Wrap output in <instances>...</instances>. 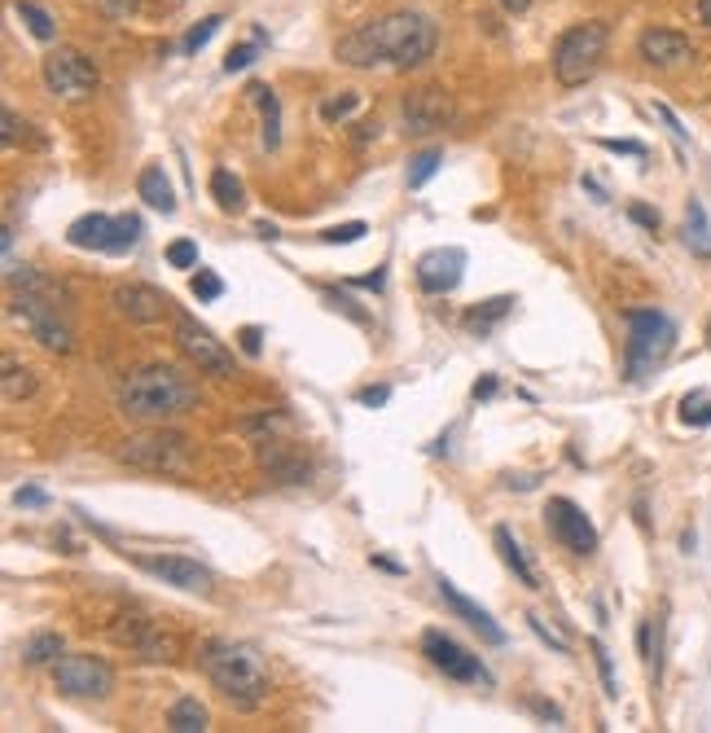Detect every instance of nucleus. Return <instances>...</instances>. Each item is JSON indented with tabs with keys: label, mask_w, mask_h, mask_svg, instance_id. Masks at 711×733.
Listing matches in <instances>:
<instances>
[{
	"label": "nucleus",
	"mask_w": 711,
	"mask_h": 733,
	"mask_svg": "<svg viewBox=\"0 0 711 733\" xmlns=\"http://www.w3.org/2000/svg\"><path fill=\"white\" fill-rule=\"evenodd\" d=\"M435 53V22L417 9H400V13H382L364 26L348 31L335 44V57L356 70H373V66H422Z\"/></svg>",
	"instance_id": "obj_1"
},
{
	"label": "nucleus",
	"mask_w": 711,
	"mask_h": 733,
	"mask_svg": "<svg viewBox=\"0 0 711 733\" xmlns=\"http://www.w3.org/2000/svg\"><path fill=\"white\" fill-rule=\"evenodd\" d=\"M198 668L207 672V681L238 708V712H260L269 703V668H264V655L247 642H233V637H211L203 642L198 650Z\"/></svg>",
	"instance_id": "obj_2"
},
{
	"label": "nucleus",
	"mask_w": 711,
	"mask_h": 733,
	"mask_svg": "<svg viewBox=\"0 0 711 733\" xmlns=\"http://www.w3.org/2000/svg\"><path fill=\"white\" fill-rule=\"evenodd\" d=\"M198 382L189 373H181L176 365H141L132 369L119 386V408L132 422L145 426H163L172 417H185L198 408Z\"/></svg>",
	"instance_id": "obj_3"
},
{
	"label": "nucleus",
	"mask_w": 711,
	"mask_h": 733,
	"mask_svg": "<svg viewBox=\"0 0 711 733\" xmlns=\"http://www.w3.org/2000/svg\"><path fill=\"white\" fill-rule=\"evenodd\" d=\"M628 343H624V378L628 382H646L655 369L664 365L677 348V326L672 317L655 313V308H628Z\"/></svg>",
	"instance_id": "obj_4"
},
{
	"label": "nucleus",
	"mask_w": 711,
	"mask_h": 733,
	"mask_svg": "<svg viewBox=\"0 0 711 733\" xmlns=\"http://www.w3.org/2000/svg\"><path fill=\"white\" fill-rule=\"evenodd\" d=\"M606 44H611V26L589 18V22H576L558 35L554 44V79L562 88H580L598 75L602 57H606Z\"/></svg>",
	"instance_id": "obj_5"
},
{
	"label": "nucleus",
	"mask_w": 711,
	"mask_h": 733,
	"mask_svg": "<svg viewBox=\"0 0 711 733\" xmlns=\"http://www.w3.org/2000/svg\"><path fill=\"white\" fill-rule=\"evenodd\" d=\"M9 282L22 286V291L13 295V313H18L22 326L40 339V348H48V352H70V348H75V335H70L66 317L57 313V304H53V295H48V282H40V277L26 273V269H22V277L9 273Z\"/></svg>",
	"instance_id": "obj_6"
},
{
	"label": "nucleus",
	"mask_w": 711,
	"mask_h": 733,
	"mask_svg": "<svg viewBox=\"0 0 711 733\" xmlns=\"http://www.w3.org/2000/svg\"><path fill=\"white\" fill-rule=\"evenodd\" d=\"M119 461L132 466V470H145V474H189L194 452H189V439L181 430L154 426V430H141V435L123 439Z\"/></svg>",
	"instance_id": "obj_7"
},
{
	"label": "nucleus",
	"mask_w": 711,
	"mask_h": 733,
	"mask_svg": "<svg viewBox=\"0 0 711 733\" xmlns=\"http://www.w3.org/2000/svg\"><path fill=\"white\" fill-rule=\"evenodd\" d=\"M145 225L141 216H106V211H92V216H79L70 229H66V242L75 251H101V255H128L136 242H141Z\"/></svg>",
	"instance_id": "obj_8"
},
{
	"label": "nucleus",
	"mask_w": 711,
	"mask_h": 733,
	"mask_svg": "<svg viewBox=\"0 0 711 733\" xmlns=\"http://www.w3.org/2000/svg\"><path fill=\"white\" fill-rule=\"evenodd\" d=\"M53 686H57V694H66V699H79V703H101V699H110V690H114V668L106 664V659H97V655H62L57 664H53Z\"/></svg>",
	"instance_id": "obj_9"
},
{
	"label": "nucleus",
	"mask_w": 711,
	"mask_h": 733,
	"mask_svg": "<svg viewBox=\"0 0 711 733\" xmlns=\"http://www.w3.org/2000/svg\"><path fill=\"white\" fill-rule=\"evenodd\" d=\"M422 655L435 672H444L448 681H461V686H492V672L479 664V655H470L466 646H457L448 633L439 628H426L422 633Z\"/></svg>",
	"instance_id": "obj_10"
},
{
	"label": "nucleus",
	"mask_w": 711,
	"mask_h": 733,
	"mask_svg": "<svg viewBox=\"0 0 711 733\" xmlns=\"http://www.w3.org/2000/svg\"><path fill=\"white\" fill-rule=\"evenodd\" d=\"M545 527H549V536H554L562 549H571L576 558H593V554H598V527H593V518H589L571 496H549V505H545Z\"/></svg>",
	"instance_id": "obj_11"
},
{
	"label": "nucleus",
	"mask_w": 711,
	"mask_h": 733,
	"mask_svg": "<svg viewBox=\"0 0 711 733\" xmlns=\"http://www.w3.org/2000/svg\"><path fill=\"white\" fill-rule=\"evenodd\" d=\"M145 576L181 589V593H194V598H211L216 593V576L198 562V558H185V554H136L132 558Z\"/></svg>",
	"instance_id": "obj_12"
},
{
	"label": "nucleus",
	"mask_w": 711,
	"mask_h": 733,
	"mask_svg": "<svg viewBox=\"0 0 711 733\" xmlns=\"http://www.w3.org/2000/svg\"><path fill=\"white\" fill-rule=\"evenodd\" d=\"M176 348H181V357L198 369V373H211V378H233V373H238L233 352H229L207 326H198L194 317H181V321H176Z\"/></svg>",
	"instance_id": "obj_13"
},
{
	"label": "nucleus",
	"mask_w": 711,
	"mask_h": 733,
	"mask_svg": "<svg viewBox=\"0 0 711 733\" xmlns=\"http://www.w3.org/2000/svg\"><path fill=\"white\" fill-rule=\"evenodd\" d=\"M44 84H48L53 97L75 101V97H88V92L101 84V75H97V66H92L84 53H75V48H53V53L44 57Z\"/></svg>",
	"instance_id": "obj_14"
},
{
	"label": "nucleus",
	"mask_w": 711,
	"mask_h": 733,
	"mask_svg": "<svg viewBox=\"0 0 711 733\" xmlns=\"http://www.w3.org/2000/svg\"><path fill=\"white\" fill-rule=\"evenodd\" d=\"M413 273H417V286L426 295H452L461 286V277H466V251L461 247H435V251H426L417 260Z\"/></svg>",
	"instance_id": "obj_15"
},
{
	"label": "nucleus",
	"mask_w": 711,
	"mask_h": 733,
	"mask_svg": "<svg viewBox=\"0 0 711 733\" xmlns=\"http://www.w3.org/2000/svg\"><path fill=\"white\" fill-rule=\"evenodd\" d=\"M448 123H452V101L444 88H417L404 97V132L426 136V132H439Z\"/></svg>",
	"instance_id": "obj_16"
},
{
	"label": "nucleus",
	"mask_w": 711,
	"mask_h": 733,
	"mask_svg": "<svg viewBox=\"0 0 711 733\" xmlns=\"http://www.w3.org/2000/svg\"><path fill=\"white\" fill-rule=\"evenodd\" d=\"M114 308H119V317H128L132 326H158V321L167 317L172 299H167L163 291H154V286L128 282V286L114 291Z\"/></svg>",
	"instance_id": "obj_17"
},
{
	"label": "nucleus",
	"mask_w": 711,
	"mask_h": 733,
	"mask_svg": "<svg viewBox=\"0 0 711 733\" xmlns=\"http://www.w3.org/2000/svg\"><path fill=\"white\" fill-rule=\"evenodd\" d=\"M435 589H439L444 606H448L457 620H466V624H470V628H474V633H479L488 646H505V628H501V624H496V620H492V615H488L479 602H470V598H466V593H461V589H457L448 576H439V580H435Z\"/></svg>",
	"instance_id": "obj_18"
},
{
	"label": "nucleus",
	"mask_w": 711,
	"mask_h": 733,
	"mask_svg": "<svg viewBox=\"0 0 711 733\" xmlns=\"http://www.w3.org/2000/svg\"><path fill=\"white\" fill-rule=\"evenodd\" d=\"M114 642L128 646L132 655L150 659V664H167L176 655V637H167L163 628H154L150 620H128L123 628H114Z\"/></svg>",
	"instance_id": "obj_19"
},
{
	"label": "nucleus",
	"mask_w": 711,
	"mask_h": 733,
	"mask_svg": "<svg viewBox=\"0 0 711 733\" xmlns=\"http://www.w3.org/2000/svg\"><path fill=\"white\" fill-rule=\"evenodd\" d=\"M637 53H642V62H650V66H681V62L694 57V44H690L681 31L650 26V31H642Z\"/></svg>",
	"instance_id": "obj_20"
},
{
	"label": "nucleus",
	"mask_w": 711,
	"mask_h": 733,
	"mask_svg": "<svg viewBox=\"0 0 711 733\" xmlns=\"http://www.w3.org/2000/svg\"><path fill=\"white\" fill-rule=\"evenodd\" d=\"M260 466H264L273 479H282V483H308V474H313L308 457H304L299 448L282 444V439H264V444H260Z\"/></svg>",
	"instance_id": "obj_21"
},
{
	"label": "nucleus",
	"mask_w": 711,
	"mask_h": 733,
	"mask_svg": "<svg viewBox=\"0 0 711 733\" xmlns=\"http://www.w3.org/2000/svg\"><path fill=\"white\" fill-rule=\"evenodd\" d=\"M514 295H496V299H483V304H474V308H466V317H461V326L474 335V339H488L510 313H514Z\"/></svg>",
	"instance_id": "obj_22"
},
{
	"label": "nucleus",
	"mask_w": 711,
	"mask_h": 733,
	"mask_svg": "<svg viewBox=\"0 0 711 733\" xmlns=\"http://www.w3.org/2000/svg\"><path fill=\"white\" fill-rule=\"evenodd\" d=\"M136 194H141L154 211H163V216H172V211H176V189H172V180H167L163 163H150V167L136 176Z\"/></svg>",
	"instance_id": "obj_23"
},
{
	"label": "nucleus",
	"mask_w": 711,
	"mask_h": 733,
	"mask_svg": "<svg viewBox=\"0 0 711 733\" xmlns=\"http://www.w3.org/2000/svg\"><path fill=\"white\" fill-rule=\"evenodd\" d=\"M492 545L501 549V562H505V567L518 576V584H523V589H540V580H536L532 562L523 558V545L514 540V532H510V527H496V532H492Z\"/></svg>",
	"instance_id": "obj_24"
},
{
	"label": "nucleus",
	"mask_w": 711,
	"mask_h": 733,
	"mask_svg": "<svg viewBox=\"0 0 711 733\" xmlns=\"http://www.w3.org/2000/svg\"><path fill=\"white\" fill-rule=\"evenodd\" d=\"M211 198H216V207H220L225 216H238V211L247 207V189H242V180H238L229 167H216V172H211Z\"/></svg>",
	"instance_id": "obj_25"
},
{
	"label": "nucleus",
	"mask_w": 711,
	"mask_h": 733,
	"mask_svg": "<svg viewBox=\"0 0 711 733\" xmlns=\"http://www.w3.org/2000/svg\"><path fill=\"white\" fill-rule=\"evenodd\" d=\"M251 97H255V106L264 110V150H277V145H282V101H277V92L264 88V84H251Z\"/></svg>",
	"instance_id": "obj_26"
},
{
	"label": "nucleus",
	"mask_w": 711,
	"mask_h": 733,
	"mask_svg": "<svg viewBox=\"0 0 711 733\" xmlns=\"http://www.w3.org/2000/svg\"><path fill=\"white\" fill-rule=\"evenodd\" d=\"M211 725V716H207V708L194 699V694H185L172 712H167V730L172 733H203Z\"/></svg>",
	"instance_id": "obj_27"
},
{
	"label": "nucleus",
	"mask_w": 711,
	"mask_h": 733,
	"mask_svg": "<svg viewBox=\"0 0 711 733\" xmlns=\"http://www.w3.org/2000/svg\"><path fill=\"white\" fill-rule=\"evenodd\" d=\"M686 247H690L694 255L711 260V225L699 198H690V207H686Z\"/></svg>",
	"instance_id": "obj_28"
},
{
	"label": "nucleus",
	"mask_w": 711,
	"mask_h": 733,
	"mask_svg": "<svg viewBox=\"0 0 711 733\" xmlns=\"http://www.w3.org/2000/svg\"><path fill=\"white\" fill-rule=\"evenodd\" d=\"M57 659H62V637H57V633H35V637L22 646V664H26V668L57 664Z\"/></svg>",
	"instance_id": "obj_29"
},
{
	"label": "nucleus",
	"mask_w": 711,
	"mask_h": 733,
	"mask_svg": "<svg viewBox=\"0 0 711 733\" xmlns=\"http://www.w3.org/2000/svg\"><path fill=\"white\" fill-rule=\"evenodd\" d=\"M439 163H444V150H435V145H430V150H417V154L408 158V189H422V185L439 172Z\"/></svg>",
	"instance_id": "obj_30"
},
{
	"label": "nucleus",
	"mask_w": 711,
	"mask_h": 733,
	"mask_svg": "<svg viewBox=\"0 0 711 733\" xmlns=\"http://www.w3.org/2000/svg\"><path fill=\"white\" fill-rule=\"evenodd\" d=\"M13 9H18V18L26 22V31H31L40 44H48V40H53V31H57V26H53V18H48L40 4H31V0H18Z\"/></svg>",
	"instance_id": "obj_31"
},
{
	"label": "nucleus",
	"mask_w": 711,
	"mask_h": 733,
	"mask_svg": "<svg viewBox=\"0 0 711 733\" xmlns=\"http://www.w3.org/2000/svg\"><path fill=\"white\" fill-rule=\"evenodd\" d=\"M31 386H35V382H31V369H22L18 361L4 357V400L18 404L22 395H31Z\"/></svg>",
	"instance_id": "obj_32"
},
{
	"label": "nucleus",
	"mask_w": 711,
	"mask_h": 733,
	"mask_svg": "<svg viewBox=\"0 0 711 733\" xmlns=\"http://www.w3.org/2000/svg\"><path fill=\"white\" fill-rule=\"evenodd\" d=\"M189 291H194V299H198V304H216V299L225 295V282H220V273L198 269V273H194V282H189Z\"/></svg>",
	"instance_id": "obj_33"
},
{
	"label": "nucleus",
	"mask_w": 711,
	"mask_h": 733,
	"mask_svg": "<svg viewBox=\"0 0 711 733\" xmlns=\"http://www.w3.org/2000/svg\"><path fill=\"white\" fill-rule=\"evenodd\" d=\"M589 650H593V664H598V672H602V690H606V699H620V681H615V664H611L606 646L593 637V642H589Z\"/></svg>",
	"instance_id": "obj_34"
},
{
	"label": "nucleus",
	"mask_w": 711,
	"mask_h": 733,
	"mask_svg": "<svg viewBox=\"0 0 711 733\" xmlns=\"http://www.w3.org/2000/svg\"><path fill=\"white\" fill-rule=\"evenodd\" d=\"M356 106H360V92H339V97H326V101H321V119H326V123H343Z\"/></svg>",
	"instance_id": "obj_35"
},
{
	"label": "nucleus",
	"mask_w": 711,
	"mask_h": 733,
	"mask_svg": "<svg viewBox=\"0 0 711 733\" xmlns=\"http://www.w3.org/2000/svg\"><path fill=\"white\" fill-rule=\"evenodd\" d=\"M364 233H369V225H364V220H348V225L326 229V233H321V242H326V247H352V242H360Z\"/></svg>",
	"instance_id": "obj_36"
},
{
	"label": "nucleus",
	"mask_w": 711,
	"mask_h": 733,
	"mask_svg": "<svg viewBox=\"0 0 711 733\" xmlns=\"http://www.w3.org/2000/svg\"><path fill=\"white\" fill-rule=\"evenodd\" d=\"M681 422H686V426H708L711 422V400L703 391H694V395L681 400Z\"/></svg>",
	"instance_id": "obj_37"
},
{
	"label": "nucleus",
	"mask_w": 711,
	"mask_h": 733,
	"mask_svg": "<svg viewBox=\"0 0 711 733\" xmlns=\"http://www.w3.org/2000/svg\"><path fill=\"white\" fill-rule=\"evenodd\" d=\"M220 26H225V18H220V13L203 18V22H198V26H194V31L185 35V44H181V48H185V53H198V48H203V44H207V40H211V35H216Z\"/></svg>",
	"instance_id": "obj_38"
},
{
	"label": "nucleus",
	"mask_w": 711,
	"mask_h": 733,
	"mask_svg": "<svg viewBox=\"0 0 711 733\" xmlns=\"http://www.w3.org/2000/svg\"><path fill=\"white\" fill-rule=\"evenodd\" d=\"M167 264L172 269H198V242L194 238H176L167 247Z\"/></svg>",
	"instance_id": "obj_39"
},
{
	"label": "nucleus",
	"mask_w": 711,
	"mask_h": 733,
	"mask_svg": "<svg viewBox=\"0 0 711 733\" xmlns=\"http://www.w3.org/2000/svg\"><path fill=\"white\" fill-rule=\"evenodd\" d=\"M255 53H260V40H251V44H238V48H229V57H225V70H229V75L247 70V66L255 62Z\"/></svg>",
	"instance_id": "obj_40"
},
{
	"label": "nucleus",
	"mask_w": 711,
	"mask_h": 733,
	"mask_svg": "<svg viewBox=\"0 0 711 733\" xmlns=\"http://www.w3.org/2000/svg\"><path fill=\"white\" fill-rule=\"evenodd\" d=\"M598 145H602V150H611V154H633V158H646V154H650L642 141H615V136H602Z\"/></svg>",
	"instance_id": "obj_41"
},
{
	"label": "nucleus",
	"mask_w": 711,
	"mask_h": 733,
	"mask_svg": "<svg viewBox=\"0 0 711 733\" xmlns=\"http://www.w3.org/2000/svg\"><path fill=\"white\" fill-rule=\"evenodd\" d=\"M238 343H242L247 357H260V352H264V330H260V326H242V330H238Z\"/></svg>",
	"instance_id": "obj_42"
},
{
	"label": "nucleus",
	"mask_w": 711,
	"mask_h": 733,
	"mask_svg": "<svg viewBox=\"0 0 711 733\" xmlns=\"http://www.w3.org/2000/svg\"><path fill=\"white\" fill-rule=\"evenodd\" d=\"M356 400H360L364 408H382V404L391 400V386H386V382H378V386H364V391H360Z\"/></svg>",
	"instance_id": "obj_43"
},
{
	"label": "nucleus",
	"mask_w": 711,
	"mask_h": 733,
	"mask_svg": "<svg viewBox=\"0 0 711 733\" xmlns=\"http://www.w3.org/2000/svg\"><path fill=\"white\" fill-rule=\"evenodd\" d=\"M527 628H532V633H536L545 646H554V655H567V642H558V637H554V633H549V628H545L536 615H527Z\"/></svg>",
	"instance_id": "obj_44"
},
{
	"label": "nucleus",
	"mask_w": 711,
	"mask_h": 733,
	"mask_svg": "<svg viewBox=\"0 0 711 733\" xmlns=\"http://www.w3.org/2000/svg\"><path fill=\"white\" fill-rule=\"evenodd\" d=\"M44 501H48V496H44L40 488H18V492H13V505H18V510H35V505H44Z\"/></svg>",
	"instance_id": "obj_45"
},
{
	"label": "nucleus",
	"mask_w": 711,
	"mask_h": 733,
	"mask_svg": "<svg viewBox=\"0 0 711 733\" xmlns=\"http://www.w3.org/2000/svg\"><path fill=\"white\" fill-rule=\"evenodd\" d=\"M326 299H330V308H343V313L352 317L356 326H364V321H369V317H364V313L356 308V304H352V299H348V295H335V291H326Z\"/></svg>",
	"instance_id": "obj_46"
},
{
	"label": "nucleus",
	"mask_w": 711,
	"mask_h": 733,
	"mask_svg": "<svg viewBox=\"0 0 711 733\" xmlns=\"http://www.w3.org/2000/svg\"><path fill=\"white\" fill-rule=\"evenodd\" d=\"M628 216H633L642 229H650V233L659 229V211H650V207H642V203H633V207H628Z\"/></svg>",
	"instance_id": "obj_47"
},
{
	"label": "nucleus",
	"mask_w": 711,
	"mask_h": 733,
	"mask_svg": "<svg viewBox=\"0 0 711 733\" xmlns=\"http://www.w3.org/2000/svg\"><path fill=\"white\" fill-rule=\"evenodd\" d=\"M527 708H532L540 721H549V725H562V712H558L554 703H545V699H527Z\"/></svg>",
	"instance_id": "obj_48"
},
{
	"label": "nucleus",
	"mask_w": 711,
	"mask_h": 733,
	"mask_svg": "<svg viewBox=\"0 0 711 733\" xmlns=\"http://www.w3.org/2000/svg\"><path fill=\"white\" fill-rule=\"evenodd\" d=\"M97 4H101L106 18H128V13H136V0H97Z\"/></svg>",
	"instance_id": "obj_49"
},
{
	"label": "nucleus",
	"mask_w": 711,
	"mask_h": 733,
	"mask_svg": "<svg viewBox=\"0 0 711 733\" xmlns=\"http://www.w3.org/2000/svg\"><path fill=\"white\" fill-rule=\"evenodd\" d=\"M655 114H659V119H664V123H668V132H672V136H677V141H686V128H681V119H677V114H672V110H668V106H664V101H659V106H655Z\"/></svg>",
	"instance_id": "obj_50"
},
{
	"label": "nucleus",
	"mask_w": 711,
	"mask_h": 733,
	"mask_svg": "<svg viewBox=\"0 0 711 733\" xmlns=\"http://www.w3.org/2000/svg\"><path fill=\"white\" fill-rule=\"evenodd\" d=\"M0 123H4V128H0V141L13 145V141H18V114H13V110H0Z\"/></svg>",
	"instance_id": "obj_51"
},
{
	"label": "nucleus",
	"mask_w": 711,
	"mask_h": 733,
	"mask_svg": "<svg viewBox=\"0 0 711 733\" xmlns=\"http://www.w3.org/2000/svg\"><path fill=\"white\" fill-rule=\"evenodd\" d=\"M348 286H364V291H382V286H386V264H382L378 273H369V277H352Z\"/></svg>",
	"instance_id": "obj_52"
},
{
	"label": "nucleus",
	"mask_w": 711,
	"mask_h": 733,
	"mask_svg": "<svg viewBox=\"0 0 711 733\" xmlns=\"http://www.w3.org/2000/svg\"><path fill=\"white\" fill-rule=\"evenodd\" d=\"M470 395H474V400H492V395H496V378H492V373H488V378H479Z\"/></svg>",
	"instance_id": "obj_53"
},
{
	"label": "nucleus",
	"mask_w": 711,
	"mask_h": 733,
	"mask_svg": "<svg viewBox=\"0 0 711 733\" xmlns=\"http://www.w3.org/2000/svg\"><path fill=\"white\" fill-rule=\"evenodd\" d=\"M369 562H373V567H378V571H391V576H400V571H404V567H400V562H391V558H382V554H373V558H369Z\"/></svg>",
	"instance_id": "obj_54"
},
{
	"label": "nucleus",
	"mask_w": 711,
	"mask_h": 733,
	"mask_svg": "<svg viewBox=\"0 0 711 733\" xmlns=\"http://www.w3.org/2000/svg\"><path fill=\"white\" fill-rule=\"evenodd\" d=\"M255 233H260L264 242H277V238H282V233H277V225H269V220H260V225H255Z\"/></svg>",
	"instance_id": "obj_55"
},
{
	"label": "nucleus",
	"mask_w": 711,
	"mask_h": 733,
	"mask_svg": "<svg viewBox=\"0 0 711 733\" xmlns=\"http://www.w3.org/2000/svg\"><path fill=\"white\" fill-rule=\"evenodd\" d=\"M501 9H505V13H527L532 0H501Z\"/></svg>",
	"instance_id": "obj_56"
},
{
	"label": "nucleus",
	"mask_w": 711,
	"mask_h": 733,
	"mask_svg": "<svg viewBox=\"0 0 711 733\" xmlns=\"http://www.w3.org/2000/svg\"><path fill=\"white\" fill-rule=\"evenodd\" d=\"M699 22L711 26V0H699Z\"/></svg>",
	"instance_id": "obj_57"
},
{
	"label": "nucleus",
	"mask_w": 711,
	"mask_h": 733,
	"mask_svg": "<svg viewBox=\"0 0 711 733\" xmlns=\"http://www.w3.org/2000/svg\"><path fill=\"white\" fill-rule=\"evenodd\" d=\"M708 339H711V326H708Z\"/></svg>",
	"instance_id": "obj_58"
}]
</instances>
